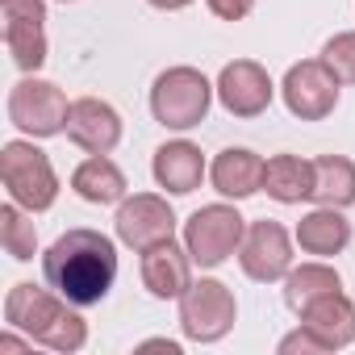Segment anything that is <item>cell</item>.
I'll return each mask as SVG.
<instances>
[{
  "instance_id": "cell-1",
  "label": "cell",
  "mask_w": 355,
  "mask_h": 355,
  "mask_svg": "<svg viewBox=\"0 0 355 355\" xmlns=\"http://www.w3.org/2000/svg\"><path fill=\"white\" fill-rule=\"evenodd\" d=\"M42 276L76 309L101 305L117 280V247L101 230H67L42 255Z\"/></svg>"
},
{
  "instance_id": "cell-2",
  "label": "cell",
  "mask_w": 355,
  "mask_h": 355,
  "mask_svg": "<svg viewBox=\"0 0 355 355\" xmlns=\"http://www.w3.org/2000/svg\"><path fill=\"white\" fill-rule=\"evenodd\" d=\"M5 318H9V326L26 330L34 343L51 347V351H80L84 338H88V326L76 313V305L63 301L59 293L34 288V284H13L9 288Z\"/></svg>"
},
{
  "instance_id": "cell-3",
  "label": "cell",
  "mask_w": 355,
  "mask_h": 355,
  "mask_svg": "<svg viewBox=\"0 0 355 355\" xmlns=\"http://www.w3.org/2000/svg\"><path fill=\"white\" fill-rule=\"evenodd\" d=\"M209 101H214V88L197 67H167L150 88V113L167 130L201 125L209 113Z\"/></svg>"
},
{
  "instance_id": "cell-4",
  "label": "cell",
  "mask_w": 355,
  "mask_h": 355,
  "mask_svg": "<svg viewBox=\"0 0 355 355\" xmlns=\"http://www.w3.org/2000/svg\"><path fill=\"white\" fill-rule=\"evenodd\" d=\"M0 180H5V189L17 205H26L34 214L51 209L59 197V175H55L51 159L30 142H9L0 150Z\"/></svg>"
},
{
  "instance_id": "cell-5",
  "label": "cell",
  "mask_w": 355,
  "mask_h": 355,
  "mask_svg": "<svg viewBox=\"0 0 355 355\" xmlns=\"http://www.w3.org/2000/svg\"><path fill=\"white\" fill-rule=\"evenodd\" d=\"M243 234H247V222L230 205H205L184 222V247H189L193 263H201V268L226 263L243 247Z\"/></svg>"
},
{
  "instance_id": "cell-6",
  "label": "cell",
  "mask_w": 355,
  "mask_h": 355,
  "mask_svg": "<svg viewBox=\"0 0 355 355\" xmlns=\"http://www.w3.org/2000/svg\"><path fill=\"white\" fill-rule=\"evenodd\" d=\"M180 326L193 343H218L234 326V293L222 280H197L180 297Z\"/></svg>"
},
{
  "instance_id": "cell-7",
  "label": "cell",
  "mask_w": 355,
  "mask_h": 355,
  "mask_svg": "<svg viewBox=\"0 0 355 355\" xmlns=\"http://www.w3.org/2000/svg\"><path fill=\"white\" fill-rule=\"evenodd\" d=\"M67 113H71V105L46 80H21L9 92V117H13V125L26 130V134H34V138H51V134L67 130Z\"/></svg>"
},
{
  "instance_id": "cell-8",
  "label": "cell",
  "mask_w": 355,
  "mask_h": 355,
  "mask_svg": "<svg viewBox=\"0 0 355 355\" xmlns=\"http://www.w3.org/2000/svg\"><path fill=\"white\" fill-rule=\"evenodd\" d=\"M284 105L301 121H322L338 105V76L322 59L293 63L288 76H284Z\"/></svg>"
},
{
  "instance_id": "cell-9",
  "label": "cell",
  "mask_w": 355,
  "mask_h": 355,
  "mask_svg": "<svg viewBox=\"0 0 355 355\" xmlns=\"http://www.w3.org/2000/svg\"><path fill=\"white\" fill-rule=\"evenodd\" d=\"M239 263H243V272H247L251 280H259V284H272V280L288 276V268H293V243H288L284 226L272 222V218L255 222V226L243 234Z\"/></svg>"
},
{
  "instance_id": "cell-10",
  "label": "cell",
  "mask_w": 355,
  "mask_h": 355,
  "mask_svg": "<svg viewBox=\"0 0 355 355\" xmlns=\"http://www.w3.org/2000/svg\"><path fill=\"white\" fill-rule=\"evenodd\" d=\"M5 5V46L21 71H38L46 63V5L42 0H0Z\"/></svg>"
},
{
  "instance_id": "cell-11",
  "label": "cell",
  "mask_w": 355,
  "mask_h": 355,
  "mask_svg": "<svg viewBox=\"0 0 355 355\" xmlns=\"http://www.w3.org/2000/svg\"><path fill=\"white\" fill-rule=\"evenodd\" d=\"M171 230H175V214L155 193H138V197L121 201V209H117V239L134 251H146V247L171 239Z\"/></svg>"
},
{
  "instance_id": "cell-12",
  "label": "cell",
  "mask_w": 355,
  "mask_h": 355,
  "mask_svg": "<svg viewBox=\"0 0 355 355\" xmlns=\"http://www.w3.org/2000/svg\"><path fill=\"white\" fill-rule=\"evenodd\" d=\"M218 96L234 117H259L272 105V80L255 59H234L218 76Z\"/></svg>"
},
{
  "instance_id": "cell-13",
  "label": "cell",
  "mask_w": 355,
  "mask_h": 355,
  "mask_svg": "<svg viewBox=\"0 0 355 355\" xmlns=\"http://www.w3.org/2000/svg\"><path fill=\"white\" fill-rule=\"evenodd\" d=\"M189 259H193L189 247L180 251L171 239L146 247V251H142V284H146V293L159 297V301L184 297L189 284H193V263H189Z\"/></svg>"
},
{
  "instance_id": "cell-14",
  "label": "cell",
  "mask_w": 355,
  "mask_h": 355,
  "mask_svg": "<svg viewBox=\"0 0 355 355\" xmlns=\"http://www.w3.org/2000/svg\"><path fill=\"white\" fill-rule=\"evenodd\" d=\"M67 138L88 155H109L121 142V117H117L113 105H105L96 96H84L67 113Z\"/></svg>"
},
{
  "instance_id": "cell-15",
  "label": "cell",
  "mask_w": 355,
  "mask_h": 355,
  "mask_svg": "<svg viewBox=\"0 0 355 355\" xmlns=\"http://www.w3.org/2000/svg\"><path fill=\"white\" fill-rule=\"evenodd\" d=\"M301 322H305L318 338H326L330 351L355 343V305H351V297H343V288H338V293H326V297H318V301H309V305L301 309Z\"/></svg>"
},
{
  "instance_id": "cell-16",
  "label": "cell",
  "mask_w": 355,
  "mask_h": 355,
  "mask_svg": "<svg viewBox=\"0 0 355 355\" xmlns=\"http://www.w3.org/2000/svg\"><path fill=\"white\" fill-rule=\"evenodd\" d=\"M201 175H205V159L193 142H163L155 150V180L159 189L175 193V197H189L193 189H201Z\"/></svg>"
},
{
  "instance_id": "cell-17",
  "label": "cell",
  "mask_w": 355,
  "mask_h": 355,
  "mask_svg": "<svg viewBox=\"0 0 355 355\" xmlns=\"http://www.w3.org/2000/svg\"><path fill=\"white\" fill-rule=\"evenodd\" d=\"M209 175H214V189L222 197L243 201V197H251V193L263 189V159L255 150H247V146H230V150H222L214 159Z\"/></svg>"
},
{
  "instance_id": "cell-18",
  "label": "cell",
  "mask_w": 355,
  "mask_h": 355,
  "mask_svg": "<svg viewBox=\"0 0 355 355\" xmlns=\"http://www.w3.org/2000/svg\"><path fill=\"white\" fill-rule=\"evenodd\" d=\"M263 193L280 205H301L305 197H313V163L297 159V155H276L263 163Z\"/></svg>"
},
{
  "instance_id": "cell-19",
  "label": "cell",
  "mask_w": 355,
  "mask_h": 355,
  "mask_svg": "<svg viewBox=\"0 0 355 355\" xmlns=\"http://www.w3.org/2000/svg\"><path fill=\"white\" fill-rule=\"evenodd\" d=\"M297 243H301V251H309V255H338V251L351 243V222H347L338 209L322 205V209H313V214L301 218Z\"/></svg>"
},
{
  "instance_id": "cell-20",
  "label": "cell",
  "mask_w": 355,
  "mask_h": 355,
  "mask_svg": "<svg viewBox=\"0 0 355 355\" xmlns=\"http://www.w3.org/2000/svg\"><path fill=\"white\" fill-rule=\"evenodd\" d=\"M71 189H76L84 201H92V205H113V201L125 197V175H121V167H117L113 159L92 155V159H84V163L76 167Z\"/></svg>"
},
{
  "instance_id": "cell-21",
  "label": "cell",
  "mask_w": 355,
  "mask_h": 355,
  "mask_svg": "<svg viewBox=\"0 0 355 355\" xmlns=\"http://www.w3.org/2000/svg\"><path fill=\"white\" fill-rule=\"evenodd\" d=\"M313 201L330 209L355 205V163L343 155H322L313 159Z\"/></svg>"
},
{
  "instance_id": "cell-22",
  "label": "cell",
  "mask_w": 355,
  "mask_h": 355,
  "mask_svg": "<svg viewBox=\"0 0 355 355\" xmlns=\"http://www.w3.org/2000/svg\"><path fill=\"white\" fill-rule=\"evenodd\" d=\"M338 288H343V280H338L334 268H326V263H301V268L288 272V280H284V301H288L293 313H301L309 301H318V297H326V293H338Z\"/></svg>"
},
{
  "instance_id": "cell-23",
  "label": "cell",
  "mask_w": 355,
  "mask_h": 355,
  "mask_svg": "<svg viewBox=\"0 0 355 355\" xmlns=\"http://www.w3.org/2000/svg\"><path fill=\"white\" fill-rule=\"evenodd\" d=\"M0 239H5V251H9L13 259H34V251H38L34 222H30L17 205H5V209H0Z\"/></svg>"
},
{
  "instance_id": "cell-24",
  "label": "cell",
  "mask_w": 355,
  "mask_h": 355,
  "mask_svg": "<svg viewBox=\"0 0 355 355\" xmlns=\"http://www.w3.org/2000/svg\"><path fill=\"white\" fill-rule=\"evenodd\" d=\"M322 63L338 76V84H355V34H334L322 51Z\"/></svg>"
},
{
  "instance_id": "cell-25",
  "label": "cell",
  "mask_w": 355,
  "mask_h": 355,
  "mask_svg": "<svg viewBox=\"0 0 355 355\" xmlns=\"http://www.w3.org/2000/svg\"><path fill=\"white\" fill-rule=\"evenodd\" d=\"M297 351L309 355V351H330V347H326V338H318V334L301 322V330H293V334L280 338V355H297Z\"/></svg>"
},
{
  "instance_id": "cell-26",
  "label": "cell",
  "mask_w": 355,
  "mask_h": 355,
  "mask_svg": "<svg viewBox=\"0 0 355 355\" xmlns=\"http://www.w3.org/2000/svg\"><path fill=\"white\" fill-rule=\"evenodd\" d=\"M209 13L222 17V21H243L251 9H255V0H205Z\"/></svg>"
},
{
  "instance_id": "cell-27",
  "label": "cell",
  "mask_w": 355,
  "mask_h": 355,
  "mask_svg": "<svg viewBox=\"0 0 355 355\" xmlns=\"http://www.w3.org/2000/svg\"><path fill=\"white\" fill-rule=\"evenodd\" d=\"M142 351H167V355H180V343H171V338H150V343H142Z\"/></svg>"
},
{
  "instance_id": "cell-28",
  "label": "cell",
  "mask_w": 355,
  "mask_h": 355,
  "mask_svg": "<svg viewBox=\"0 0 355 355\" xmlns=\"http://www.w3.org/2000/svg\"><path fill=\"white\" fill-rule=\"evenodd\" d=\"M0 351H5V355H17V351H26V343L13 338V334H5V338H0Z\"/></svg>"
},
{
  "instance_id": "cell-29",
  "label": "cell",
  "mask_w": 355,
  "mask_h": 355,
  "mask_svg": "<svg viewBox=\"0 0 355 355\" xmlns=\"http://www.w3.org/2000/svg\"><path fill=\"white\" fill-rule=\"evenodd\" d=\"M155 9H184V5H193V0H150Z\"/></svg>"
},
{
  "instance_id": "cell-30",
  "label": "cell",
  "mask_w": 355,
  "mask_h": 355,
  "mask_svg": "<svg viewBox=\"0 0 355 355\" xmlns=\"http://www.w3.org/2000/svg\"><path fill=\"white\" fill-rule=\"evenodd\" d=\"M59 5H71V0H59Z\"/></svg>"
}]
</instances>
